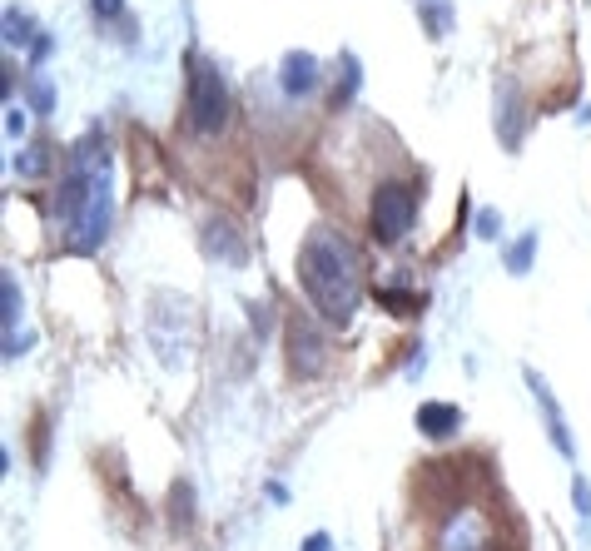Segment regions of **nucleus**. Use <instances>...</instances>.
Instances as JSON below:
<instances>
[{
  "mask_svg": "<svg viewBox=\"0 0 591 551\" xmlns=\"http://www.w3.org/2000/svg\"><path fill=\"white\" fill-rule=\"evenodd\" d=\"M204 249H209L214 259H224V264H244V239H239L234 224H224V219H214V224L204 229Z\"/></svg>",
  "mask_w": 591,
  "mask_h": 551,
  "instance_id": "nucleus-11",
  "label": "nucleus"
},
{
  "mask_svg": "<svg viewBox=\"0 0 591 551\" xmlns=\"http://www.w3.org/2000/svg\"><path fill=\"white\" fill-rule=\"evenodd\" d=\"M497 110H502V115H497L502 144L517 149V144H522V95H517L512 85H502V90H497Z\"/></svg>",
  "mask_w": 591,
  "mask_h": 551,
  "instance_id": "nucleus-10",
  "label": "nucleus"
},
{
  "mask_svg": "<svg viewBox=\"0 0 591 551\" xmlns=\"http://www.w3.org/2000/svg\"><path fill=\"white\" fill-rule=\"evenodd\" d=\"M413 219H418V194H413V184L383 179V184L373 189V204H368L373 239H378V244H398V239L413 229Z\"/></svg>",
  "mask_w": 591,
  "mask_h": 551,
  "instance_id": "nucleus-3",
  "label": "nucleus"
},
{
  "mask_svg": "<svg viewBox=\"0 0 591 551\" xmlns=\"http://www.w3.org/2000/svg\"><path fill=\"white\" fill-rule=\"evenodd\" d=\"M110 214H115V199H110V179L95 189V199L80 209V219L65 229L70 234V249L75 254H90V249H100L105 244V234H110Z\"/></svg>",
  "mask_w": 591,
  "mask_h": 551,
  "instance_id": "nucleus-5",
  "label": "nucleus"
},
{
  "mask_svg": "<svg viewBox=\"0 0 591 551\" xmlns=\"http://www.w3.org/2000/svg\"><path fill=\"white\" fill-rule=\"evenodd\" d=\"M522 378H527L532 403H537V413H542V422H547V442H552L562 457H572V462H577V442H572V432H567V417H562V408H557V398H552L547 378H542L537 368H522Z\"/></svg>",
  "mask_w": 591,
  "mask_h": 551,
  "instance_id": "nucleus-6",
  "label": "nucleus"
},
{
  "mask_svg": "<svg viewBox=\"0 0 591 551\" xmlns=\"http://www.w3.org/2000/svg\"><path fill=\"white\" fill-rule=\"evenodd\" d=\"M572 502H577V512H582V522H591V482L577 472L572 477Z\"/></svg>",
  "mask_w": 591,
  "mask_h": 551,
  "instance_id": "nucleus-19",
  "label": "nucleus"
},
{
  "mask_svg": "<svg viewBox=\"0 0 591 551\" xmlns=\"http://www.w3.org/2000/svg\"><path fill=\"white\" fill-rule=\"evenodd\" d=\"M5 40H10V45H25V40H30V15L15 10V5L5 10Z\"/></svg>",
  "mask_w": 591,
  "mask_h": 551,
  "instance_id": "nucleus-16",
  "label": "nucleus"
},
{
  "mask_svg": "<svg viewBox=\"0 0 591 551\" xmlns=\"http://www.w3.org/2000/svg\"><path fill=\"white\" fill-rule=\"evenodd\" d=\"M328 547H333V542H328V532H313V537L303 542V551H328Z\"/></svg>",
  "mask_w": 591,
  "mask_h": 551,
  "instance_id": "nucleus-24",
  "label": "nucleus"
},
{
  "mask_svg": "<svg viewBox=\"0 0 591 551\" xmlns=\"http://www.w3.org/2000/svg\"><path fill=\"white\" fill-rule=\"evenodd\" d=\"M30 110H35V115H50V110H55V90H50V80H35V85H30Z\"/></svg>",
  "mask_w": 591,
  "mask_h": 551,
  "instance_id": "nucleus-18",
  "label": "nucleus"
},
{
  "mask_svg": "<svg viewBox=\"0 0 591 551\" xmlns=\"http://www.w3.org/2000/svg\"><path fill=\"white\" fill-rule=\"evenodd\" d=\"M5 130H10V139L25 135V110H15V105H10V110H5Z\"/></svg>",
  "mask_w": 591,
  "mask_h": 551,
  "instance_id": "nucleus-22",
  "label": "nucleus"
},
{
  "mask_svg": "<svg viewBox=\"0 0 591 551\" xmlns=\"http://www.w3.org/2000/svg\"><path fill=\"white\" fill-rule=\"evenodd\" d=\"M438 551H492L487 542V527L462 507V512H452L443 522V532H438Z\"/></svg>",
  "mask_w": 591,
  "mask_h": 551,
  "instance_id": "nucleus-7",
  "label": "nucleus"
},
{
  "mask_svg": "<svg viewBox=\"0 0 591 551\" xmlns=\"http://www.w3.org/2000/svg\"><path fill=\"white\" fill-rule=\"evenodd\" d=\"M328 368V338H323V328L313 323V318H303V313H294L289 318V373L294 378H318Z\"/></svg>",
  "mask_w": 591,
  "mask_h": 551,
  "instance_id": "nucleus-4",
  "label": "nucleus"
},
{
  "mask_svg": "<svg viewBox=\"0 0 591 551\" xmlns=\"http://www.w3.org/2000/svg\"><path fill=\"white\" fill-rule=\"evenodd\" d=\"M90 5H95V15H105V20L125 15V0H90Z\"/></svg>",
  "mask_w": 591,
  "mask_h": 551,
  "instance_id": "nucleus-23",
  "label": "nucleus"
},
{
  "mask_svg": "<svg viewBox=\"0 0 591 551\" xmlns=\"http://www.w3.org/2000/svg\"><path fill=\"white\" fill-rule=\"evenodd\" d=\"M532 254H537V229H527V234L507 249V274H527V269H532Z\"/></svg>",
  "mask_w": 591,
  "mask_h": 551,
  "instance_id": "nucleus-15",
  "label": "nucleus"
},
{
  "mask_svg": "<svg viewBox=\"0 0 591 551\" xmlns=\"http://www.w3.org/2000/svg\"><path fill=\"white\" fill-rule=\"evenodd\" d=\"M279 85H284V95H289V100L313 95V90H318V60H313L308 50H289V55H284V65H279Z\"/></svg>",
  "mask_w": 591,
  "mask_h": 551,
  "instance_id": "nucleus-8",
  "label": "nucleus"
},
{
  "mask_svg": "<svg viewBox=\"0 0 591 551\" xmlns=\"http://www.w3.org/2000/svg\"><path fill=\"white\" fill-rule=\"evenodd\" d=\"M472 229H477V239H497V234H502V214H497V209H482Z\"/></svg>",
  "mask_w": 591,
  "mask_h": 551,
  "instance_id": "nucleus-20",
  "label": "nucleus"
},
{
  "mask_svg": "<svg viewBox=\"0 0 591 551\" xmlns=\"http://www.w3.org/2000/svg\"><path fill=\"white\" fill-rule=\"evenodd\" d=\"M338 70H343V75L333 80V105H348V100L358 95V85H363V65H358L353 50H343V55H338Z\"/></svg>",
  "mask_w": 591,
  "mask_h": 551,
  "instance_id": "nucleus-12",
  "label": "nucleus"
},
{
  "mask_svg": "<svg viewBox=\"0 0 591 551\" xmlns=\"http://www.w3.org/2000/svg\"><path fill=\"white\" fill-rule=\"evenodd\" d=\"M378 298H383V303H388V308H398V313H403V318H408V308H418V298H408V293H398V288H383V293H378Z\"/></svg>",
  "mask_w": 591,
  "mask_h": 551,
  "instance_id": "nucleus-21",
  "label": "nucleus"
},
{
  "mask_svg": "<svg viewBox=\"0 0 591 551\" xmlns=\"http://www.w3.org/2000/svg\"><path fill=\"white\" fill-rule=\"evenodd\" d=\"M45 169H50V149H45V144H30V149H20V154H15V174L40 179Z\"/></svg>",
  "mask_w": 591,
  "mask_h": 551,
  "instance_id": "nucleus-14",
  "label": "nucleus"
},
{
  "mask_svg": "<svg viewBox=\"0 0 591 551\" xmlns=\"http://www.w3.org/2000/svg\"><path fill=\"white\" fill-rule=\"evenodd\" d=\"M0 293H5V333H15V323H20V288H15V274H5Z\"/></svg>",
  "mask_w": 591,
  "mask_h": 551,
  "instance_id": "nucleus-17",
  "label": "nucleus"
},
{
  "mask_svg": "<svg viewBox=\"0 0 591 551\" xmlns=\"http://www.w3.org/2000/svg\"><path fill=\"white\" fill-rule=\"evenodd\" d=\"M418 432L428 437V442H447V437H457L462 432V408L457 403H418Z\"/></svg>",
  "mask_w": 591,
  "mask_h": 551,
  "instance_id": "nucleus-9",
  "label": "nucleus"
},
{
  "mask_svg": "<svg viewBox=\"0 0 591 551\" xmlns=\"http://www.w3.org/2000/svg\"><path fill=\"white\" fill-rule=\"evenodd\" d=\"M418 15H423V30L433 40H443L452 30V0H418Z\"/></svg>",
  "mask_w": 591,
  "mask_h": 551,
  "instance_id": "nucleus-13",
  "label": "nucleus"
},
{
  "mask_svg": "<svg viewBox=\"0 0 591 551\" xmlns=\"http://www.w3.org/2000/svg\"><path fill=\"white\" fill-rule=\"evenodd\" d=\"M298 288L303 298L313 303V313L323 323H353L358 303H363V264H358V249L348 244L343 229H328L318 224L303 249H298Z\"/></svg>",
  "mask_w": 591,
  "mask_h": 551,
  "instance_id": "nucleus-1",
  "label": "nucleus"
},
{
  "mask_svg": "<svg viewBox=\"0 0 591 551\" xmlns=\"http://www.w3.org/2000/svg\"><path fill=\"white\" fill-rule=\"evenodd\" d=\"M189 130L194 135H219L229 125V85L219 75V65H209L204 55L189 60V100H184Z\"/></svg>",
  "mask_w": 591,
  "mask_h": 551,
  "instance_id": "nucleus-2",
  "label": "nucleus"
}]
</instances>
